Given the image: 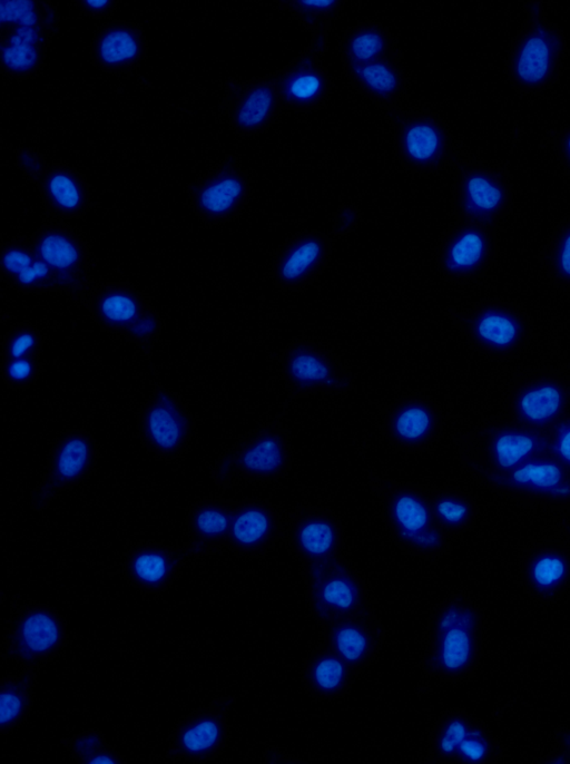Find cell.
Returning <instances> with one entry per match:
<instances>
[{"instance_id":"obj_42","label":"cell","mask_w":570,"mask_h":764,"mask_svg":"<svg viewBox=\"0 0 570 764\" xmlns=\"http://www.w3.org/2000/svg\"><path fill=\"white\" fill-rule=\"evenodd\" d=\"M502 757L503 746L482 719L475 717L456 752L454 763L495 764Z\"/></svg>"},{"instance_id":"obj_24","label":"cell","mask_w":570,"mask_h":764,"mask_svg":"<svg viewBox=\"0 0 570 764\" xmlns=\"http://www.w3.org/2000/svg\"><path fill=\"white\" fill-rule=\"evenodd\" d=\"M499 486L522 494L570 501V472L554 458L538 457L491 478Z\"/></svg>"},{"instance_id":"obj_36","label":"cell","mask_w":570,"mask_h":764,"mask_svg":"<svg viewBox=\"0 0 570 764\" xmlns=\"http://www.w3.org/2000/svg\"><path fill=\"white\" fill-rule=\"evenodd\" d=\"M426 492L439 527L451 539L473 527L476 507L468 493L456 488L428 484Z\"/></svg>"},{"instance_id":"obj_32","label":"cell","mask_w":570,"mask_h":764,"mask_svg":"<svg viewBox=\"0 0 570 764\" xmlns=\"http://www.w3.org/2000/svg\"><path fill=\"white\" fill-rule=\"evenodd\" d=\"M95 461V447L83 432L66 434L53 449L48 469V488L61 489L85 477Z\"/></svg>"},{"instance_id":"obj_13","label":"cell","mask_w":570,"mask_h":764,"mask_svg":"<svg viewBox=\"0 0 570 764\" xmlns=\"http://www.w3.org/2000/svg\"><path fill=\"white\" fill-rule=\"evenodd\" d=\"M332 253L331 236L318 229L299 231L276 248L269 268L271 282L281 292H302L325 272Z\"/></svg>"},{"instance_id":"obj_47","label":"cell","mask_w":570,"mask_h":764,"mask_svg":"<svg viewBox=\"0 0 570 764\" xmlns=\"http://www.w3.org/2000/svg\"><path fill=\"white\" fill-rule=\"evenodd\" d=\"M1 23L18 26V25H36L39 23V17L33 1H4L1 3Z\"/></svg>"},{"instance_id":"obj_46","label":"cell","mask_w":570,"mask_h":764,"mask_svg":"<svg viewBox=\"0 0 570 764\" xmlns=\"http://www.w3.org/2000/svg\"><path fill=\"white\" fill-rule=\"evenodd\" d=\"M1 368L4 382L13 389L30 385L40 370L37 357L2 360Z\"/></svg>"},{"instance_id":"obj_39","label":"cell","mask_w":570,"mask_h":764,"mask_svg":"<svg viewBox=\"0 0 570 764\" xmlns=\"http://www.w3.org/2000/svg\"><path fill=\"white\" fill-rule=\"evenodd\" d=\"M234 502L213 500L191 509L188 525L199 546L209 548L227 545Z\"/></svg>"},{"instance_id":"obj_43","label":"cell","mask_w":570,"mask_h":764,"mask_svg":"<svg viewBox=\"0 0 570 764\" xmlns=\"http://www.w3.org/2000/svg\"><path fill=\"white\" fill-rule=\"evenodd\" d=\"M31 696V675L10 676L1 685V729L14 725L27 712Z\"/></svg>"},{"instance_id":"obj_27","label":"cell","mask_w":570,"mask_h":764,"mask_svg":"<svg viewBox=\"0 0 570 764\" xmlns=\"http://www.w3.org/2000/svg\"><path fill=\"white\" fill-rule=\"evenodd\" d=\"M549 447L550 439L534 429L508 424L490 429L485 454L497 473H501L541 457Z\"/></svg>"},{"instance_id":"obj_15","label":"cell","mask_w":570,"mask_h":764,"mask_svg":"<svg viewBox=\"0 0 570 764\" xmlns=\"http://www.w3.org/2000/svg\"><path fill=\"white\" fill-rule=\"evenodd\" d=\"M570 407V384L554 372L522 376L511 388L507 408L521 425L542 429L561 420Z\"/></svg>"},{"instance_id":"obj_35","label":"cell","mask_w":570,"mask_h":764,"mask_svg":"<svg viewBox=\"0 0 570 764\" xmlns=\"http://www.w3.org/2000/svg\"><path fill=\"white\" fill-rule=\"evenodd\" d=\"M548 284L561 295H570V212L551 228L537 254Z\"/></svg>"},{"instance_id":"obj_30","label":"cell","mask_w":570,"mask_h":764,"mask_svg":"<svg viewBox=\"0 0 570 764\" xmlns=\"http://www.w3.org/2000/svg\"><path fill=\"white\" fill-rule=\"evenodd\" d=\"M283 107L271 75L252 81L237 97L232 110L236 130L253 135L267 130Z\"/></svg>"},{"instance_id":"obj_21","label":"cell","mask_w":570,"mask_h":764,"mask_svg":"<svg viewBox=\"0 0 570 764\" xmlns=\"http://www.w3.org/2000/svg\"><path fill=\"white\" fill-rule=\"evenodd\" d=\"M139 425L146 443L161 454L178 452L190 433L186 409L175 395L163 390L144 405Z\"/></svg>"},{"instance_id":"obj_7","label":"cell","mask_w":570,"mask_h":764,"mask_svg":"<svg viewBox=\"0 0 570 764\" xmlns=\"http://www.w3.org/2000/svg\"><path fill=\"white\" fill-rule=\"evenodd\" d=\"M499 235L498 229L453 219L440 235L434 252L441 278L460 290L485 285L499 266Z\"/></svg>"},{"instance_id":"obj_20","label":"cell","mask_w":570,"mask_h":764,"mask_svg":"<svg viewBox=\"0 0 570 764\" xmlns=\"http://www.w3.org/2000/svg\"><path fill=\"white\" fill-rule=\"evenodd\" d=\"M228 705L226 699H220L187 715L171 737L170 754L194 762L215 757L227 738Z\"/></svg>"},{"instance_id":"obj_14","label":"cell","mask_w":570,"mask_h":764,"mask_svg":"<svg viewBox=\"0 0 570 764\" xmlns=\"http://www.w3.org/2000/svg\"><path fill=\"white\" fill-rule=\"evenodd\" d=\"M283 539L305 566L342 555L343 526L328 507L302 503L285 519Z\"/></svg>"},{"instance_id":"obj_26","label":"cell","mask_w":570,"mask_h":764,"mask_svg":"<svg viewBox=\"0 0 570 764\" xmlns=\"http://www.w3.org/2000/svg\"><path fill=\"white\" fill-rule=\"evenodd\" d=\"M61 619L51 609L33 606L22 611L11 631V650L22 663L40 660L56 652L63 639Z\"/></svg>"},{"instance_id":"obj_38","label":"cell","mask_w":570,"mask_h":764,"mask_svg":"<svg viewBox=\"0 0 570 764\" xmlns=\"http://www.w3.org/2000/svg\"><path fill=\"white\" fill-rule=\"evenodd\" d=\"M43 36L39 23L12 26L1 43V63L12 75L32 72L41 60Z\"/></svg>"},{"instance_id":"obj_45","label":"cell","mask_w":570,"mask_h":764,"mask_svg":"<svg viewBox=\"0 0 570 764\" xmlns=\"http://www.w3.org/2000/svg\"><path fill=\"white\" fill-rule=\"evenodd\" d=\"M68 747L73 757L83 764L120 763L121 760L96 732H86L69 741Z\"/></svg>"},{"instance_id":"obj_10","label":"cell","mask_w":570,"mask_h":764,"mask_svg":"<svg viewBox=\"0 0 570 764\" xmlns=\"http://www.w3.org/2000/svg\"><path fill=\"white\" fill-rule=\"evenodd\" d=\"M376 428L380 438L394 452L420 456L431 451L440 440L443 414L432 396L407 392L381 408Z\"/></svg>"},{"instance_id":"obj_18","label":"cell","mask_w":570,"mask_h":764,"mask_svg":"<svg viewBox=\"0 0 570 764\" xmlns=\"http://www.w3.org/2000/svg\"><path fill=\"white\" fill-rule=\"evenodd\" d=\"M520 579L533 603L558 604L570 589V547L559 540L535 542L522 559Z\"/></svg>"},{"instance_id":"obj_19","label":"cell","mask_w":570,"mask_h":764,"mask_svg":"<svg viewBox=\"0 0 570 764\" xmlns=\"http://www.w3.org/2000/svg\"><path fill=\"white\" fill-rule=\"evenodd\" d=\"M284 520L268 500L246 498L234 502L227 546L237 554L259 557L283 539Z\"/></svg>"},{"instance_id":"obj_5","label":"cell","mask_w":570,"mask_h":764,"mask_svg":"<svg viewBox=\"0 0 570 764\" xmlns=\"http://www.w3.org/2000/svg\"><path fill=\"white\" fill-rule=\"evenodd\" d=\"M451 174L453 219L500 231L515 206L511 173L500 164L462 150L451 167Z\"/></svg>"},{"instance_id":"obj_40","label":"cell","mask_w":570,"mask_h":764,"mask_svg":"<svg viewBox=\"0 0 570 764\" xmlns=\"http://www.w3.org/2000/svg\"><path fill=\"white\" fill-rule=\"evenodd\" d=\"M475 716L463 708L445 711L433 726L429 758L432 763H454L456 752Z\"/></svg>"},{"instance_id":"obj_51","label":"cell","mask_w":570,"mask_h":764,"mask_svg":"<svg viewBox=\"0 0 570 764\" xmlns=\"http://www.w3.org/2000/svg\"><path fill=\"white\" fill-rule=\"evenodd\" d=\"M539 764H570V727L556 729L551 748L542 755Z\"/></svg>"},{"instance_id":"obj_2","label":"cell","mask_w":570,"mask_h":764,"mask_svg":"<svg viewBox=\"0 0 570 764\" xmlns=\"http://www.w3.org/2000/svg\"><path fill=\"white\" fill-rule=\"evenodd\" d=\"M485 616L465 594L443 599L431 615L424 663L446 682H464L476 673L484 650Z\"/></svg>"},{"instance_id":"obj_33","label":"cell","mask_w":570,"mask_h":764,"mask_svg":"<svg viewBox=\"0 0 570 764\" xmlns=\"http://www.w3.org/2000/svg\"><path fill=\"white\" fill-rule=\"evenodd\" d=\"M40 190L47 209L60 218H77L89 205V194L83 180L67 168H52L40 183Z\"/></svg>"},{"instance_id":"obj_44","label":"cell","mask_w":570,"mask_h":764,"mask_svg":"<svg viewBox=\"0 0 570 764\" xmlns=\"http://www.w3.org/2000/svg\"><path fill=\"white\" fill-rule=\"evenodd\" d=\"M42 336L30 323L19 322L7 332L2 344V360L38 357Z\"/></svg>"},{"instance_id":"obj_34","label":"cell","mask_w":570,"mask_h":764,"mask_svg":"<svg viewBox=\"0 0 570 764\" xmlns=\"http://www.w3.org/2000/svg\"><path fill=\"white\" fill-rule=\"evenodd\" d=\"M181 561V554L158 545L135 550L126 565L128 578L138 587L160 590L173 579Z\"/></svg>"},{"instance_id":"obj_8","label":"cell","mask_w":570,"mask_h":764,"mask_svg":"<svg viewBox=\"0 0 570 764\" xmlns=\"http://www.w3.org/2000/svg\"><path fill=\"white\" fill-rule=\"evenodd\" d=\"M278 371L291 399L313 395H345L354 389L350 366L318 340L292 337L278 355Z\"/></svg>"},{"instance_id":"obj_25","label":"cell","mask_w":570,"mask_h":764,"mask_svg":"<svg viewBox=\"0 0 570 764\" xmlns=\"http://www.w3.org/2000/svg\"><path fill=\"white\" fill-rule=\"evenodd\" d=\"M403 58H387L363 66L343 68L351 86L364 98L386 112L404 106L407 80Z\"/></svg>"},{"instance_id":"obj_31","label":"cell","mask_w":570,"mask_h":764,"mask_svg":"<svg viewBox=\"0 0 570 764\" xmlns=\"http://www.w3.org/2000/svg\"><path fill=\"white\" fill-rule=\"evenodd\" d=\"M354 673L355 670L322 640L306 658L303 678L311 695L330 699L347 690Z\"/></svg>"},{"instance_id":"obj_50","label":"cell","mask_w":570,"mask_h":764,"mask_svg":"<svg viewBox=\"0 0 570 764\" xmlns=\"http://www.w3.org/2000/svg\"><path fill=\"white\" fill-rule=\"evenodd\" d=\"M549 450L554 459L570 469V418L563 417L556 423Z\"/></svg>"},{"instance_id":"obj_4","label":"cell","mask_w":570,"mask_h":764,"mask_svg":"<svg viewBox=\"0 0 570 764\" xmlns=\"http://www.w3.org/2000/svg\"><path fill=\"white\" fill-rule=\"evenodd\" d=\"M446 317L470 347L497 359L520 353L534 333L533 319L524 306L504 297L450 305Z\"/></svg>"},{"instance_id":"obj_16","label":"cell","mask_w":570,"mask_h":764,"mask_svg":"<svg viewBox=\"0 0 570 764\" xmlns=\"http://www.w3.org/2000/svg\"><path fill=\"white\" fill-rule=\"evenodd\" d=\"M36 256L52 272L58 292L85 301L89 284V261L85 245L69 228L51 224L30 241Z\"/></svg>"},{"instance_id":"obj_1","label":"cell","mask_w":570,"mask_h":764,"mask_svg":"<svg viewBox=\"0 0 570 764\" xmlns=\"http://www.w3.org/2000/svg\"><path fill=\"white\" fill-rule=\"evenodd\" d=\"M523 19L504 58V74L520 96H540L554 88L569 58L564 32L540 0L523 2Z\"/></svg>"},{"instance_id":"obj_23","label":"cell","mask_w":570,"mask_h":764,"mask_svg":"<svg viewBox=\"0 0 570 764\" xmlns=\"http://www.w3.org/2000/svg\"><path fill=\"white\" fill-rule=\"evenodd\" d=\"M250 192L249 179L243 170L224 166L195 187L191 202L203 218L225 222L239 214Z\"/></svg>"},{"instance_id":"obj_49","label":"cell","mask_w":570,"mask_h":764,"mask_svg":"<svg viewBox=\"0 0 570 764\" xmlns=\"http://www.w3.org/2000/svg\"><path fill=\"white\" fill-rule=\"evenodd\" d=\"M362 219V212L355 204H342L332 216V233L343 237L354 232Z\"/></svg>"},{"instance_id":"obj_3","label":"cell","mask_w":570,"mask_h":764,"mask_svg":"<svg viewBox=\"0 0 570 764\" xmlns=\"http://www.w3.org/2000/svg\"><path fill=\"white\" fill-rule=\"evenodd\" d=\"M367 482L385 527L401 551L432 561L450 550L452 539L433 516L426 484L375 473L367 476Z\"/></svg>"},{"instance_id":"obj_17","label":"cell","mask_w":570,"mask_h":764,"mask_svg":"<svg viewBox=\"0 0 570 764\" xmlns=\"http://www.w3.org/2000/svg\"><path fill=\"white\" fill-rule=\"evenodd\" d=\"M283 109L312 112L330 99L332 79L321 56L306 47L289 62L271 75Z\"/></svg>"},{"instance_id":"obj_11","label":"cell","mask_w":570,"mask_h":764,"mask_svg":"<svg viewBox=\"0 0 570 764\" xmlns=\"http://www.w3.org/2000/svg\"><path fill=\"white\" fill-rule=\"evenodd\" d=\"M83 303L97 325L144 344L160 332L161 321L150 300L129 282L112 281L94 286Z\"/></svg>"},{"instance_id":"obj_52","label":"cell","mask_w":570,"mask_h":764,"mask_svg":"<svg viewBox=\"0 0 570 764\" xmlns=\"http://www.w3.org/2000/svg\"><path fill=\"white\" fill-rule=\"evenodd\" d=\"M111 1H83L82 6L83 9L88 13H99L101 11L107 10L111 6Z\"/></svg>"},{"instance_id":"obj_28","label":"cell","mask_w":570,"mask_h":764,"mask_svg":"<svg viewBox=\"0 0 570 764\" xmlns=\"http://www.w3.org/2000/svg\"><path fill=\"white\" fill-rule=\"evenodd\" d=\"M338 52L343 68L387 58H403L387 27L374 20H364L346 28L338 42Z\"/></svg>"},{"instance_id":"obj_9","label":"cell","mask_w":570,"mask_h":764,"mask_svg":"<svg viewBox=\"0 0 570 764\" xmlns=\"http://www.w3.org/2000/svg\"><path fill=\"white\" fill-rule=\"evenodd\" d=\"M293 454L288 427L281 420L267 421L247 432L222 458L216 476L225 486L238 481L272 484L291 472Z\"/></svg>"},{"instance_id":"obj_48","label":"cell","mask_w":570,"mask_h":764,"mask_svg":"<svg viewBox=\"0 0 570 764\" xmlns=\"http://www.w3.org/2000/svg\"><path fill=\"white\" fill-rule=\"evenodd\" d=\"M547 141L558 165L570 177V121L553 129Z\"/></svg>"},{"instance_id":"obj_12","label":"cell","mask_w":570,"mask_h":764,"mask_svg":"<svg viewBox=\"0 0 570 764\" xmlns=\"http://www.w3.org/2000/svg\"><path fill=\"white\" fill-rule=\"evenodd\" d=\"M306 598L324 626L368 607L367 587L343 555L302 566Z\"/></svg>"},{"instance_id":"obj_41","label":"cell","mask_w":570,"mask_h":764,"mask_svg":"<svg viewBox=\"0 0 570 764\" xmlns=\"http://www.w3.org/2000/svg\"><path fill=\"white\" fill-rule=\"evenodd\" d=\"M141 52L140 35L134 28L125 25L107 27L101 31L95 45L98 62L109 69H118L134 63Z\"/></svg>"},{"instance_id":"obj_29","label":"cell","mask_w":570,"mask_h":764,"mask_svg":"<svg viewBox=\"0 0 570 764\" xmlns=\"http://www.w3.org/2000/svg\"><path fill=\"white\" fill-rule=\"evenodd\" d=\"M1 277L23 293L58 292L52 272L33 253L30 242L13 241L1 249Z\"/></svg>"},{"instance_id":"obj_22","label":"cell","mask_w":570,"mask_h":764,"mask_svg":"<svg viewBox=\"0 0 570 764\" xmlns=\"http://www.w3.org/2000/svg\"><path fill=\"white\" fill-rule=\"evenodd\" d=\"M323 627L322 640L355 672L371 663L382 641L379 621L368 607Z\"/></svg>"},{"instance_id":"obj_37","label":"cell","mask_w":570,"mask_h":764,"mask_svg":"<svg viewBox=\"0 0 570 764\" xmlns=\"http://www.w3.org/2000/svg\"><path fill=\"white\" fill-rule=\"evenodd\" d=\"M309 33V48L322 56L326 50L327 36L333 20L344 7L338 0H284L276 2Z\"/></svg>"},{"instance_id":"obj_53","label":"cell","mask_w":570,"mask_h":764,"mask_svg":"<svg viewBox=\"0 0 570 764\" xmlns=\"http://www.w3.org/2000/svg\"><path fill=\"white\" fill-rule=\"evenodd\" d=\"M21 163L29 173H37L40 168L39 163L31 156H21Z\"/></svg>"},{"instance_id":"obj_6","label":"cell","mask_w":570,"mask_h":764,"mask_svg":"<svg viewBox=\"0 0 570 764\" xmlns=\"http://www.w3.org/2000/svg\"><path fill=\"white\" fill-rule=\"evenodd\" d=\"M389 121L396 159L410 174H438L462 153L446 124L429 109L403 106L389 112Z\"/></svg>"}]
</instances>
